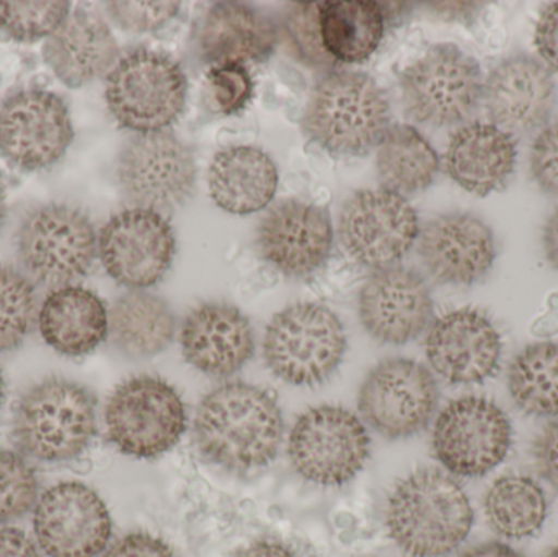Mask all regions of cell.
I'll return each instance as SVG.
<instances>
[{
  "mask_svg": "<svg viewBox=\"0 0 558 557\" xmlns=\"http://www.w3.org/2000/svg\"><path fill=\"white\" fill-rule=\"evenodd\" d=\"M517 166V144L510 133L487 123L456 131L446 150V170L458 185L487 196L507 185Z\"/></svg>",
  "mask_w": 558,
  "mask_h": 557,
  "instance_id": "484cf974",
  "label": "cell"
},
{
  "mask_svg": "<svg viewBox=\"0 0 558 557\" xmlns=\"http://www.w3.org/2000/svg\"><path fill=\"white\" fill-rule=\"evenodd\" d=\"M533 455L541 476L558 493V419L537 435Z\"/></svg>",
  "mask_w": 558,
  "mask_h": 557,
  "instance_id": "60d3db41",
  "label": "cell"
},
{
  "mask_svg": "<svg viewBox=\"0 0 558 557\" xmlns=\"http://www.w3.org/2000/svg\"><path fill=\"white\" fill-rule=\"evenodd\" d=\"M35 470L15 451L0 450V525L22 519L38 502Z\"/></svg>",
  "mask_w": 558,
  "mask_h": 557,
  "instance_id": "d590c367",
  "label": "cell"
},
{
  "mask_svg": "<svg viewBox=\"0 0 558 557\" xmlns=\"http://www.w3.org/2000/svg\"><path fill=\"white\" fill-rule=\"evenodd\" d=\"M206 97L215 111L238 114L254 97V81L241 64L216 65L206 77Z\"/></svg>",
  "mask_w": 558,
  "mask_h": 557,
  "instance_id": "8d00e7d4",
  "label": "cell"
},
{
  "mask_svg": "<svg viewBox=\"0 0 558 557\" xmlns=\"http://www.w3.org/2000/svg\"><path fill=\"white\" fill-rule=\"evenodd\" d=\"M281 408L267 389L232 382L213 389L195 415L199 453L229 473L264 470L277 458L282 441Z\"/></svg>",
  "mask_w": 558,
  "mask_h": 557,
  "instance_id": "6da1fadb",
  "label": "cell"
},
{
  "mask_svg": "<svg viewBox=\"0 0 558 557\" xmlns=\"http://www.w3.org/2000/svg\"><path fill=\"white\" fill-rule=\"evenodd\" d=\"M357 313L364 329L377 342L403 346L432 323V293L422 275L393 265L377 270L363 284Z\"/></svg>",
  "mask_w": 558,
  "mask_h": 557,
  "instance_id": "d6986e66",
  "label": "cell"
},
{
  "mask_svg": "<svg viewBox=\"0 0 558 557\" xmlns=\"http://www.w3.org/2000/svg\"><path fill=\"white\" fill-rule=\"evenodd\" d=\"M107 7L113 22L130 33L157 32L180 12V2H110Z\"/></svg>",
  "mask_w": 558,
  "mask_h": 557,
  "instance_id": "74e56055",
  "label": "cell"
},
{
  "mask_svg": "<svg viewBox=\"0 0 558 557\" xmlns=\"http://www.w3.org/2000/svg\"><path fill=\"white\" fill-rule=\"evenodd\" d=\"M97 401L78 383L49 378L32 386L16 402L12 440L20 453L43 463L81 457L97 432Z\"/></svg>",
  "mask_w": 558,
  "mask_h": 557,
  "instance_id": "277c9868",
  "label": "cell"
},
{
  "mask_svg": "<svg viewBox=\"0 0 558 557\" xmlns=\"http://www.w3.org/2000/svg\"><path fill=\"white\" fill-rule=\"evenodd\" d=\"M357 408L364 421L390 440L422 432L438 408V385L428 368L409 359H389L371 370Z\"/></svg>",
  "mask_w": 558,
  "mask_h": 557,
  "instance_id": "4fadbf2b",
  "label": "cell"
},
{
  "mask_svg": "<svg viewBox=\"0 0 558 557\" xmlns=\"http://www.w3.org/2000/svg\"><path fill=\"white\" fill-rule=\"evenodd\" d=\"M536 46L541 58L558 72V2L547 7L537 22Z\"/></svg>",
  "mask_w": 558,
  "mask_h": 557,
  "instance_id": "7bdbcfd3",
  "label": "cell"
},
{
  "mask_svg": "<svg viewBox=\"0 0 558 557\" xmlns=\"http://www.w3.org/2000/svg\"><path fill=\"white\" fill-rule=\"evenodd\" d=\"M288 453L304 480L318 486H343L366 464L371 438L353 412L340 405H318L295 421Z\"/></svg>",
  "mask_w": 558,
  "mask_h": 557,
  "instance_id": "30bf717a",
  "label": "cell"
},
{
  "mask_svg": "<svg viewBox=\"0 0 558 557\" xmlns=\"http://www.w3.org/2000/svg\"><path fill=\"white\" fill-rule=\"evenodd\" d=\"M531 172L543 190L558 196V123L546 128L533 144Z\"/></svg>",
  "mask_w": 558,
  "mask_h": 557,
  "instance_id": "ab89813d",
  "label": "cell"
},
{
  "mask_svg": "<svg viewBox=\"0 0 558 557\" xmlns=\"http://www.w3.org/2000/svg\"><path fill=\"white\" fill-rule=\"evenodd\" d=\"M39 332L56 352L84 356L108 336V311L104 301L87 288H56L41 304Z\"/></svg>",
  "mask_w": 558,
  "mask_h": 557,
  "instance_id": "83f0119b",
  "label": "cell"
},
{
  "mask_svg": "<svg viewBox=\"0 0 558 557\" xmlns=\"http://www.w3.org/2000/svg\"><path fill=\"white\" fill-rule=\"evenodd\" d=\"M180 346L193 368L226 378L244 368L254 356V327L232 304H199L183 323Z\"/></svg>",
  "mask_w": 558,
  "mask_h": 557,
  "instance_id": "7402d4cb",
  "label": "cell"
},
{
  "mask_svg": "<svg viewBox=\"0 0 558 557\" xmlns=\"http://www.w3.org/2000/svg\"><path fill=\"white\" fill-rule=\"evenodd\" d=\"M7 219V199L5 192H3L2 185H0V229H2L3 222Z\"/></svg>",
  "mask_w": 558,
  "mask_h": 557,
  "instance_id": "681fc988",
  "label": "cell"
},
{
  "mask_svg": "<svg viewBox=\"0 0 558 557\" xmlns=\"http://www.w3.org/2000/svg\"><path fill=\"white\" fill-rule=\"evenodd\" d=\"M0 557H39L38 548L22 530L0 529Z\"/></svg>",
  "mask_w": 558,
  "mask_h": 557,
  "instance_id": "ee69618b",
  "label": "cell"
},
{
  "mask_svg": "<svg viewBox=\"0 0 558 557\" xmlns=\"http://www.w3.org/2000/svg\"><path fill=\"white\" fill-rule=\"evenodd\" d=\"M344 353L343 324L324 304H291L270 320L265 332V363L289 385H322L337 372Z\"/></svg>",
  "mask_w": 558,
  "mask_h": 557,
  "instance_id": "5b68a950",
  "label": "cell"
},
{
  "mask_svg": "<svg viewBox=\"0 0 558 557\" xmlns=\"http://www.w3.org/2000/svg\"><path fill=\"white\" fill-rule=\"evenodd\" d=\"M104 557H175L170 546L149 533H130L118 540Z\"/></svg>",
  "mask_w": 558,
  "mask_h": 557,
  "instance_id": "b9f144b4",
  "label": "cell"
},
{
  "mask_svg": "<svg viewBox=\"0 0 558 557\" xmlns=\"http://www.w3.org/2000/svg\"><path fill=\"white\" fill-rule=\"evenodd\" d=\"M239 557H295L286 546L275 542H257L248 546Z\"/></svg>",
  "mask_w": 558,
  "mask_h": 557,
  "instance_id": "c3c4849f",
  "label": "cell"
},
{
  "mask_svg": "<svg viewBox=\"0 0 558 557\" xmlns=\"http://www.w3.org/2000/svg\"><path fill=\"white\" fill-rule=\"evenodd\" d=\"M340 241L373 270L393 267L420 235L418 216L405 198L387 190H360L341 209Z\"/></svg>",
  "mask_w": 558,
  "mask_h": 557,
  "instance_id": "9a60e30c",
  "label": "cell"
},
{
  "mask_svg": "<svg viewBox=\"0 0 558 557\" xmlns=\"http://www.w3.org/2000/svg\"><path fill=\"white\" fill-rule=\"evenodd\" d=\"M3 399H5V378H3L2 368H0V408H2Z\"/></svg>",
  "mask_w": 558,
  "mask_h": 557,
  "instance_id": "f907efd6",
  "label": "cell"
},
{
  "mask_svg": "<svg viewBox=\"0 0 558 557\" xmlns=\"http://www.w3.org/2000/svg\"><path fill=\"white\" fill-rule=\"evenodd\" d=\"M105 98L121 126L137 134L163 131L185 110L189 78L169 55L137 49L111 69Z\"/></svg>",
  "mask_w": 558,
  "mask_h": 557,
  "instance_id": "8992f818",
  "label": "cell"
},
{
  "mask_svg": "<svg viewBox=\"0 0 558 557\" xmlns=\"http://www.w3.org/2000/svg\"><path fill=\"white\" fill-rule=\"evenodd\" d=\"M277 41L275 23L245 3H215L198 29L199 58L213 68L265 61Z\"/></svg>",
  "mask_w": 558,
  "mask_h": 557,
  "instance_id": "d4e9b609",
  "label": "cell"
},
{
  "mask_svg": "<svg viewBox=\"0 0 558 557\" xmlns=\"http://www.w3.org/2000/svg\"><path fill=\"white\" fill-rule=\"evenodd\" d=\"M429 7L442 19L465 23L474 22L482 10V3L475 2H436L429 3Z\"/></svg>",
  "mask_w": 558,
  "mask_h": 557,
  "instance_id": "f6af8a7d",
  "label": "cell"
},
{
  "mask_svg": "<svg viewBox=\"0 0 558 557\" xmlns=\"http://www.w3.org/2000/svg\"><path fill=\"white\" fill-rule=\"evenodd\" d=\"M549 512L546 493L533 477L510 474L492 484L485 516L492 529L508 540H523L543 529Z\"/></svg>",
  "mask_w": 558,
  "mask_h": 557,
  "instance_id": "1f68e13d",
  "label": "cell"
},
{
  "mask_svg": "<svg viewBox=\"0 0 558 557\" xmlns=\"http://www.w3.org/2000/svg\"><path fill=\"white\" fill-rule=\"evenodd\" d=\"M508 389L526 414L557 417L558 343H534L517 355L508 373Z\"/></svg>",
  "mask_w": 558,
  "mask_h": 557,
  "instance_id": "d6a6232c",
  "label": "cell"
},
{
  "mask_svg": "<svg viewBox=\"0 0 558 557\" xmlns=\"http://www.w3.org/2000/svg\"><path fill=\"white\" fill-rule=\"evenodd\" d=\"M69 15V2H0V39L15 43L48 39Z\"/></svg>",
  "mask_w": 558,
  "mask_h": 557,
  "instance_id": "e575fe53",
  "label": "cell"
},
{
  "mask_svg": "<svg viewBox=\"0 0 558 557\" xmlns=\"http://www.w3.org/2000/svg\"><path fill=\"white\" fill-rule=\"evenodd\" d=\"M317 19L324 51L348 64L369 59L386 32V15L376 2H320Z\"/></svg>",
  "mask_w": 558,
  "mask_h": 557,
  "instance_id": "f546056e",
  "label": "cell"
},
{
  "mask_svg": "<svg viewBox=\"0 0 558 557\" xmlns=\"http://www.w3.org/2000/svg\"><path fill=\"white\" fill-rule=\"evenodd\" d=\"M278 182L277 166L258 147H226L216 154L208 170L213 202L231 215H252L267 208Z\"/></svg>",
  "mask_w": 558,
  "mask_h": 557,
  "instance_id": "4316f807",
  "label": "cell"
},
{
  "mask_svg": "<svg viewBox=\"0 0 558 557\" xmlns=\"http://www.w3.org/2000/svg\"><path fill=\"white\" fill-rule=\"evenodd\" d=\"M175 316L166 300L143 290L121 296L108 313V336L130 359L159 355L175 336Z\"/></svg>",
  "mask_w": 558,
  "mask_h": 557,
  "instance_id": "f1b7e54d",
  "label": "cell"
},
{
  "mask_svg": "<svg viewBox=\"0 0 558 557\" xmlns=\"http://www.w3.org/2000/svg\"><path fill=\"white\" fill-rule=\"evenodd\" d=\"M117 38L110 26L85 9L71 12L46 39L43 59L56 77L71 88L84 87L117 65Z\"/></svg>",
  "mask_w": 558,
  "mask_h": 557,
  "instance_id": "cb8c5ba5",
  "label": "cell"
},
{
  "mask_svg": "<svg viewBox=\"0 0 558 557\" xmlns=\"http://www.w3.org/2000/svg\"><path fill=\"white\" fill-rule=\"evenodd\" d=\"M74 140L68 105L41 88L20 90L0 107V154L25 172L58 164Z\"/></svg>",
  "mask_w": 558,
  "mask_h": 557,
  "instance_id": "5bb4252c",
  "label": "cell"
},
{
  "mask_svg": "<svg viewBox=\"0 0 558 557\" xmlns=\"http://www.w3.org/2000/svg\"><path fill=\"white\" fill-rule=\"evenodd\" d=\"M418 254L439 283L474 284L497 258L494 232L468 213H451L429 221L418 235Z\"/></svg>",
  "mask_w": 558,
  "mask_h": 557,
  "instance_id": "44dd1931",
  "label": "cell"
},
{
  "mask_svg": "<svg viewBox=\"0 0 558 557\" xmlns=\"http://www.w3.org/2000/svg\"><path fill=\"white\" fill-rule=\"evenodd\" d=\"M105 427L121 453L150 460L172 450L185 434V404L163 379L136 376L121 383L108 399Z\"/></svg>",
  "mask_w": 558,
  "mask_h": 557,
  "instance_id": "ba28073f",
  "label": "cell"
},
{
  "mask_svg": "<svg viewBox=\"0 0 558 557\" xmlns=\"http://www.w3.org/2000/svg\"><path fill=\"white\" fill-rule=\"evenodd\" d=\"M544 252L553 267L558 268V209L546 222L543 234Z\"/></svg>",
  "mask_w": 558,
  "mask_h": 557,
  "instance_id": "7dc6e473",
  "label": "cell"
},
{
  "mask_svg": "<svg viewBox=\"0 0 558 557\" xmlns=\"http://www.w3.org/2000/svg\"><path fill=\"white\" fill-rule=\"evenodd\" d=\"M426 359L452 385H477L500 368L501 337L487 314L464 307L435 320L426 337Z\"/></svg>",
  "mask_w": 558,
  "mask_h": 557,
  "instance_id": "ffe728a7",
  "label": "cell"
},
{
  "mask_svg": "<svg viewBox=\"0 0 558 557\" xmlns=\"http://www.w3.org/2000/svg\"><path fill=\"white\" fill-rule=\"evenodd\" d=\"M177 252L172 226L160 213L131 208L101 229L98 254L107 274L123 287L144 290L159 283Z\"/></svg>",
  "mask_w": 558,
  "mask_h": 557,
  "instance_id": "2e32d148",
  "label": "cell"
},
{
  "mask_svg": "<svg viewBox=\"0 0 558 557\" xmlns=\"http://www.w3.org/2000/svg\"><path fill=\"white\" fill-rule=\"evenodd\" d=\"M117 179L140 208L173 209L195 192V156L169 131L136 134L118 156Z\"/></svg>",
  "mask_w": 558,
  "mask_h": 557,
  "instance_id": "7c38bea8",
  "label": "cell"
},
{
  "mask_svg": "<svg viewBox=\"0 0 558 557\" xmlns=\"http://www.w3.org/2000/svg\"><path fill=\"white\" fill-rule=\"evenodd\" d=\"M333 225L327 209L288 199L267 213L257 229L262 258L289 278H307L327 264Z\"/></svg>",
  "mask_w": 558,
  "mask_h": 557,
  "instance_id": "ac0fdd59",
  "label": "cell"
},
{
  "mask_svg": "<svg viewBox=\"0 0 558 557\" xmlns=\"http://www.w3.org/2000/svg\"><path fill=\"white\" fill-rule=\"evenodd\" d=\"M546 557H558V546H556V548H554Z\"/></svg>",
  "mask_w": 558,
  "mask_h": 557,
  "instance_id": "816d5d0a",
  "label": "cell"
},
{
  "mask_svg": "<svg viewBox=\"0 0 558 557\" xmlns=\"http://www.w3.org/2000/svg\"><path fill=\"white\" fill-rule=\"evenodd\" d=\"M377 147V175L384 190L405 198L432 185L439 170L438 154L415 128L390 126Z\"/></svg>",
  "mask_w": 558,
  "mask_h": 557,
  "instance_id": "4dcf8cb0",
  "label": "cell"
},
{
  "mask_svg": "<svg viewBox=\"0 0 558 557\" xmlns=\"http://www.w3.org/2000/svg\"><path fill=\"white\" fill-rule=\"evenodd\" d=\"M474 510L461 486L436 468H422L399 481L386 507V526L409 557H446L471 533Z\"/></svg>",
  "mask_w": 558,
  "mask_h": 557,
  "instance_id": "7a4b0ae2",
  "label": "cell"
},
{
  "mask_svg": "<svg viewBox=\"0 0 558 557\" xmlns=\"http://www.w3.org/2000/svg\"><path fill=\"white\" fill-rule=\"evenodd\" d=\"M461 557H524L517 549L508 546L507 543L488 542L484 545L474 546Z\"/></svg>",
  "mask_w": 558,
  "mask_h": 557,
  "instance_id": "bcb514c9",
  "label": "cell"
},
{
  "mask_svg": "<svg viewBox=\"0 0 558 557\" xmlns=\"http://www.w3.org/2000/svg\"><path fill=\"white\" fill-rule=\"evenodd\" d=\"M513 444L507 412L490 399L465 396L442 409L433 428V451L446 471L481 477L504 463Z\"/></svg>",
  "mask_w": 558,
  "mask_h": 557,
  "instance_id": "8fae6325",
  "label": "cell"
},
{
  "mask_svg": "<svg viewBox=\"0 0 558 557\" xmlns=\"http://www.w3.org/2000/svg\"><path fill=\"white\" fill-rule=\"evenodd\" d=\"M36 316L35 288L25 275L0 265V352L16 349Z\"/></svg>",
  "mask_w": 558,
  "mask_h": 557,
  "instance_id": "836d02e7",
  "label": "cell"
},
{
  "mask_svg": "<svg viewBox=\"0 0 558 557\" xmlns=\"http://www.w3.org/2000/svg\"><path fill=\"white\" fill-rule=\"evenodd\" d=\"M16 251L29 277L51 288L69 287L88 274L98 238L87 213L65 203L33 209L16 232Z\"/></svg>",
  "mask_w": 558,
  "mask_h": 557,
  "instance_id": "52a82bcc",
  "label": "cell"
},
{
  "mask_svg": "<svg viewBox=\"0 0 558 557\" xmlns=\"http://www.w3.org/2000/svg\"><path fill=\"white\" fill-rule=\"evenodd\" d=\"M35 535L49 557H95L111 538V519L97 493L82 483H59L35 507Z\"/></svg>",
  "mask_w": 558,
  "mask_h": 557,
  "instance_id": "e0dca14e",
  "label": "cell"
},
{
  "mask_svg": "<svg viewBox=\"0 0 558 557\" xmlns=\"http://www.w3.org/2000/svg\"><path fill=\"white\" fill-rule=\"evenodd\" d=\"M405 113L429 126H451L471 117L482 98L481 68L456 45H435L400 74Z\"/></svg>",
  "mask_w": 558,
  "mask_h": 557,
  "instance_id": "9c48e42d",
  "label": "cell"
},
{
  "mask_svg": "<svg viewBox=\"0 0 558 557\" xmlns=\"http://www.w3.org/2000/svg\"><path fill=\"white\" fill-rule=\"evenodd\" d=\"M302 130L328 154L364 156L379 146L390 130L389 98L363 72H333L315 87Z\"/></svg>",
  "mask_w": 558,
  "mask_h": 557,
  "instance_id": "3957f363",
  "label": "cell"
},
{
  "mask_svg": "<svg viewBox=\"0 0 558 557\" xmlns=\"http://www.w3.org/2000/svg\"><path fill=\"white\" fill-rule=\"evenodd\" d=\"M318 3H298L286 19L289 38L302 58L318 65L330 64V56L324 51L318 33Z\"/></svg>",
  "mask_w": 558,
  "mask_h": 557,
  "instance_id": "f35d334b",
  "label": "cell"
},
{
  "mask_svg": "<svg viewBox=\"0 0 558 557\" xmlns=\"http://www.w3.org/2000/svg\"><path fill=\"white\" fill-rule=\"evenodd\" d=\"M482 98L495 126L530 133L549 118L556 84L546 65L531 56H513L488 74Z\"/></svg>",
  "mask_w": 558,
  "mask_h": 557,
  "instance_id": "603a6c76",
  "label": "cell"
}]
</instances>
